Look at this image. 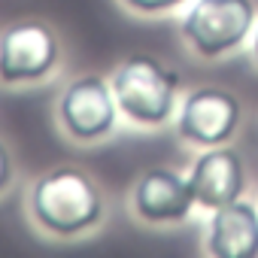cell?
Here are the masks:
<instances>
[{
  "label": "cell",
  "mask_w": 258,
  "mask_h": 258,
  "mask_svg": "<svg viewBox=\"0 0 258 258\" xmlns=\"http://www.w3.org/2000/svg\"><path fill=\"white\" fill-rule=\"evenodd\" d=\"M252 58L258 64V22H255V40H252Z\"/></svg>",
  "instance_id": "7c38bea8"
},
{
  "label": "cell",
  "mask_w": 258,
  "mask_h": 258,
  "mask_svg": "<svg viewBox=\"0 0 258 258\" xmlns=\"http://www.w3.org/2000/svg\"><path fill=\"white\" fill-rule=\"evenodd\" d=\"M16 182V161H13V152L10 146L0 140V198L10 191V185Z\"/></svg>",
  "instance_id": "8fae6325"
},
{
  "label": "cell",
  "mask_w": 258,
  "mask_h": 258,
  "mask_svg": "<svg viewBox=\"0 0 258 258\" xmlns=\"http://www.w3.org/2000/svg\"><path fill=\"white\" fill-rule=\"evenodd\" d=\"M112 94L127 121L140 127H161L176 118L179 76L155 55L134 52L112 70Z\"/></svg>",
  "instance_id": "7a4b0ae2"
},
{
  "label": "cell",
  "mask_w": 258,
  "mask_h": 258,
  "mask_svg": "<svg viewBox=\"0 0 258 258\" xmlns=\"http://www.w3.org/2000/svg\"><path fill=\"white\" fill-rule=\"evenodd\" d=\"M28 213L46 237L76 240L103 222L106 201L88 170L76 164H58L31 182Z\"/></svg>",
  "instance_id": "6da1fadb"
},
{
  "label": "cell",
  "mask_w": 258,
  "mask_h": 258,
  "mask_svg": "<svg viewBox=\"0 0 258 258\" xmlns=\"http://www.w3.org/2000/svg\"><path fill=\"white\" fill-rule=\"evenodd\" d=\"M258 13L252 0H195L179 28L195 55L222 58L249 40Z\"/></svg>",
  "instance_id": "5b68a950"
},
{
  "label": "cell",
  "mask_w": 258,
  "mask_h": 258,
  "mask_svg": "<svg viewBox=\"0 0 258 258\" xmlns=\"http://www.w3.org/2000/svg\"><path fill=\"white\" fill-rule=\"evenodd\" d=\"M207 252L213 258H255L258 255V207L237 198L213 210L207 222Z\"/></svg>",
  "instance_id": "9c48e42d"
},
{
  "label": "cell",
  "mask_w": 258,
  "mask_h": 258,
  "mask_svg": "<svg viewBox=\"0 0 258 258\" xmlns=\"http://www.w3.org/2000/svg\"><path fill=\"white\" fill-rule=\"evenodd\" d=\"M118 115L121 109L115 103L112 85L97 73L76 76L55 103V118L61 134L79 146L103 143L115 131Z\"/></svg>",
  "instance_id": "3957f363"
},
{
  "label": "cell",
  "mask_w": 258,
  "mask_h": 258,
  "mask_svg": "<svg viewBox=\"0 0 258 258\" xmlns=\"http://www.w3.org/2000/svg\"><path fill=\"white\" fill-rule=\"evenodd\" d=\"M118 4L137 16H158V13H170V10L188 4V0H118Z\"/></svg>",
  "instance_id": "30bf717a"
},
{
  "label": "cell",
  "mask_w": 258,
  "mask_h": 258,
  "mask_svg": "<svg viewBox=\"0 0 258 258\" xmlns=\"http://www.w3.org/2000/svg\"><path fill=\"white\" fill-rule=\"evenodd\" d=\"M243 121V103L234 91L219 88V85H201L191 88L179 109H176V134L201 149L210 146H225L234 140Z\"/></svg>",
  "instance_id": "8992f818"
},
{
  "label": "cell",
  "mask_w": 258,
  "mask_h": 258,
  "mask_svg": "<svg viewBox=\"0 0 258 258\" xmlns=\"http://www.w3.org/2000/svg\"><path fill=\"white\" fill-rule=\"evenodd\" d=\"M188 185L195 191L198 207H204L210 213L243 198V188H246L243 155L228 143L204 149L188 170Z\"/></svg>",
  "instance_id": "ba28073f"
},
{
  "label": "cell",
  "mask_w": 258,
  "mask_h": 258,
  "mask_svg": "<svg viewBox=\"0 0 258 258\" xmlns=\"http://www.w3.org/2000/svg\"><path fill=\"white\" fill-rule=\"evenodd\" d=\"M198 207L188 176L170 167H149L131 188V213L146 225H179Z\"/></svg>",
  "instance_id": "52a82bcc"
},
{
  "label": "cell",
  "mask_w": 258,
  "mask_h": 258,
  "mask_svg": "<svg viewBox=\"0 0 258 258\" xmlns=\"http://www.w3.org/2000/svg\"><path fill=\"white\" fill-rule=\"evenodd\" d=\"M58 64L61 40L43 19H22L0 31V85H37L49 79Z\"/></svg>",
  "instance_id": "277c9868"
}]
</instances>
